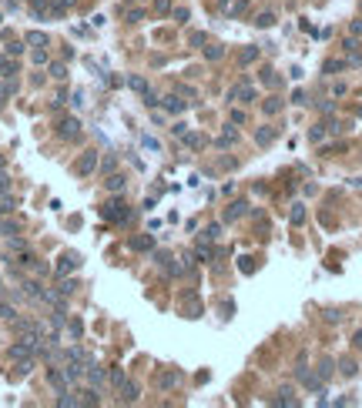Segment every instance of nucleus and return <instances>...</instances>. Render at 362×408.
Masks as SVG:
<instances>
[{
	"label": "nucleus",
	"instance_id": "nucleus-17",
	"mask_svg": "<svg viewBox=\"0 0 362 408\" xmlns=\"http://www.w3.org/2000/svg\"><path fill=\"white\" fill-rule=\"evenodd\" d=\"M127 87L131 90H138V94H141V97H145V94H148V81H145V77H138V74H131V77H127Z\"/></svg>",
	"mask_w": 362,
	"mask_h": 408
},
{
	"label": "nucleus",
	"instance_id": "nucleus-14",
	"mask_svg": "<svg viewBox=\"0 0 362 408\" xmlns=\"http://www.w3.org/2000/svg\"><path fill=\"white\" fill-rule=\"evenodd\" d=\"M24 44H30V47H47V34H44V30H27Z\"/></svg>",
	"mask_w": 362,
	"mask_h": 408
},
{
	"label": "nucleus",
	"instance_id": "nucleus-23",
	"mask_svg": "<svg viewBox=\"0 0 362 408\" xmlns=\"http://www.w3.org/2000/svg\"><path fill=\"white\" fill-rule=\"evenodd\" d=\"M245 207H248L245 201H235L228 211H225V221H235V218H241V214H245Z\"/></svg>",
	"mask_w": 362,
	"mask_h": 408
},
{
	"label": "nucleus",
	"instance_id": "nucleus-22",
	"mask_svg": "<svg viewBox=\"0 0 362 408\" xmlns=\"http://www.w3.org/2000/svg\"><path fill=\"white\" fill-rule=\"evenodd\" d=\"M181 141H184V144L191 147V151H201V147L208 144V141H205V137H201V134H184V137H181Z\"/></svg>",
	"mask_w": 362,
	"mask_h": 408
},
{
	"label": "nucleus",
	"instance_id": "nucleus-45",
	"mask_svg": "<svg viewBox=\"0 0 362 408\" xmlns=\"http://www.w3.org/2000/svg\"><path fill=\"white\" fill-rule=\"evenodd\" d=\"M30 57H34V64H47V51H44V47H37Z\"/></svg>",
	"mask_w": 362,
	"mask_h": 408
},
{
	"label": "nucleus",
	"instance_id": "nucleus-27",
	"mask_svg": "<svg viewBox=\"0 0 362 408\" xmlns=\"http://www.w3.org/2000/svg\"><path fill=\"white\" fill-rule=\"evenodd\" d=\"M57 405H60V408H71V405L77 408V405H81V395H71V391H64V395L57 398Z\"/></svg>",
	"mask_w": 362,
	"mask_h": 408
},
{
	"label": "nucleus",
	"instance_id": "nucleus-52",
	"mask_svg": "<svg viewBox=\"0 0 362 408\" xmlns=\"http://www.w3.org/2000/svg\"><path fill=\"white\" fill-rule=\"evenodd\" d=\"M171 17H175V20H181V24H184V20H188V10H184V7H178V10H171Z\"/></svg>",
	"mask_w": 362,
	"mask_h": 408
},
{
	"label": "nucleus",
	"instance_id": "nucleus-9",
	"mask_svg": "<svg viewBox=\"0 0 362 408\" xmlns=\"http://www.w3.org/2000/svg\"><path fill=\"white\" fill-rule=\"evenodd\" d=\"M228 97H232V101H245V104H248V101H255V87H252V84H235Z\"/></svg>",
	"mask_w": 362,
	"mask_h": 408
},
{
	"label": "nucleus",
	"instance_id": "nucleus-32",
	"mask_svg": "<svg viewBox=\"0 0 362 408\" xmlns=\"http://www.w3.org/2000/svg\"><path fill=\"white\" fill-rule=\"evenodd\" d=\"M218 234H221V224H208V228H205V234H201V241H215Z\"/></svg>",
	"mask_w": 362,
	"mask_h": 408
},
{
	"label": "nucleus",
	"instance_id": "nucleus-38",
	"mask_svg": "<svg viewBox=\"0 0 362 408\" xmlns=\"http://www.w3.org/2000/svg\"><path fill=\"white\" fill-rule=\"evenodd\" d=\"M127 20H131V24H141V20H145V10H141V7H131V10H127Z\"/></svg>",
	"mask_w": 362,
	"mask_h": 408
},
{
	"label": "nucleus",
	"instance_id": "nucleus-15",
	"mask_svg": "<svg viewBox=\"0 0 362 408\" xmlns=\"http://www.w3.org/2000/svg\"><path fill=\"white\" fill-rule=\"evenodd\" d=\"M181 375L178 372H161V375H158V381H154V385H158V388H161V391H168V388H171V385H175V381H178Z\"/></svg>",
	"mask_w": 362,
	"mask_h": 408
},
{
	"label": "nucleus",
	"instance_id": "nucleus-50",
	"mask_svg": "<svg viewBox=\"0 0 362 408\" xmlns=\"http://www.w3.org/2000/svg\"><path fill=\"white\" fill-rule=\"evenodd\" d=\"M262 81H265V84H269V87H278V77H275V74H272V70H265V74H262Z\"/></svg>",
	"mask_w": 362,
	"mask_h": 408
},
{
	"label": "nucleus",
	"instance_id": "nucleus-35",
	"mask_svg": "<svg viewBox=\"0 0 362 408\" xmlns=\"http://www.w3.org/2000/svg\"><path fill=\"white\" fill-rule=\"evenodd\" d=\"M278 111H282V101H278V97H269V101H265V114H278Z\"/></svg>",
	"mask_w": 362,
	"mask_h": 408
},
{
	"label": "nucleus",
	"instance_id": "nucleus-7",
	"mask_svg": "<svg viewBox=\"0 0 362 408\" xmlns=\"http://www.w3.org/2000/svg\"><path fill=\"white\" fill-rule=\"evenodd\" d=\"M17 70H20V64H17V60L10 57V54H0V77H7V81H10V77H17Z\"/></svg>",
	"mask_w": 362,
	"mask_h": 408
},
{
	"label": "nucleus",
	"instance_id": "nucleus-39",
	"mask_svg": "<svg viewBox=\"0 0 362 408\" xmlns=\"http://www.w3.org/2000/svg\"><path fill=\"white\" fill-rule=\"evenodd\" d=\"M326 131H329V127H326V124H319V127H312V131H308V137H312V141L319 144V141L326 137Z\"/></svg>",
	"mask_w": 362,
	"mask_h": 408
},
{
	"label": "nucleus",
	"instance_id": "nucleus-18",
	"mask_svg": "<svg viewBox=\"0 0 362 408\" xmlns=\"http://www.w3.org/2000/svg\"><path fill=\"white\" fill-rule=\"evenodd\" d=\"M345 67H349V60H326V64H322V74H339V70H345Z\"/></svg>",
	"mask_w": 362,
	"mask_h": 408
},
{
	"label": "nucleus",
	"instance_id": "nucleus-28",
	"mask_svg": "<svg viewBox=\"0 0 362 408\" xmlns=\"http://www.w3.org/2000/svg\"><path fill=\"white\" fill-rule=\"evenodd\" d=\"M97 402H101L97 388H88V391H81V405H97Z\"/></svg>",
	"mask_w": 362,
	"mask_h": 408
},
{
	"label": "nucleus",
	"instance_id": "nucleus-34",
	"mask_svg": "<svg viewBox=\"0 0 362 408\" xmlns=\"http://www.w3.org/2000/svg\"><path fill=\"white\" fill-rule=\"evenodd\" d=\"M30 368H34V355H30V358H17V372H20V375H27Z\"/></svg>",
	"mask_w": 362,
	"mask_h": 408
},
{
	"label": "nucleus",
	"instance_id": "nucleus-11",
	"mask_svg": "<svg viewBox=\"0 0 362 408\" xmlns=\"http://www.w3.org/2000/svg\"><path fill=\"white\" fill-rule=\"evenodd\" d=\"M131 251H154V234H138V238H131Z\"/></svg>",
	"mask_w": 362,
	"mask_h": 408
},
{
	"label": "nucleus",
	"instance_id": "nucleus-25",
	"mask_svg": "<svg viewBox=\"0 0 362 408\" xmlns=\"http://www.w3.org/2000/svg\"><path fill=\"white\" fill-rule=\"evenodd\" d=\"M235 141H238V131H235V127H228V131L218 137V147H232Z\"/></svg>",
	"mask_w": 362,
	"mask_h": 408
},
{
	"label": "nucleus",
	"instance_id": "nucleus-6",
	"mask_svg": "<svg viewBox=\"0 0 362 408\" xmlns=\"http://www.w3.org/2000/svg\"><path fill=\"white\" fill-rule=\"evenodd\" d=\"M20 288H24V298H30V301H40V298H44V291H47V288H44L37 278H27Z\"/></svg>",
	"mask_w": 362,
	"mask_h": 408
},
{
	"label": "nucleus",
	"instance_id": "nucleus-37",
	"mask_svg": "<svg viewBox=\"0 0 362 408\" xmlns=\"http://www.w3.org/2000/svg\"><path fill=\"white\" fill-rule=\"evenodd\" d=\"M74 288H77V285H74L71 278H64V281H60V285H57V294H64V298H67V294L74 291Z\"/></svg>",
	"mask_w": 362,
	"mask_h": 408
},
{
	"label": "nucleus",
	"instance_id": "nucleus-26",
	"mask_svg": "<svg viewBox=\"0 0 362 408\" xmlns=\"http://www.w3.org/2000/svg\"><path fill=\"white\" fill-rule=\"evenodd\" d=\"M255 141H258V144H272V141H275V131H272V127H258V131H255Z\"/></svg>",
	"mask_w": 362,
	"mask_h": 408
},
{
	"label": "nucleus",
	"instance_id": "nucleus-12",
	"mask_svg": "<svg viewBox=\"0 0 362 408\" xmlns=\"http://www.w3.org/2000/svg\"><path fill=\"white\" fill-rule=\"evenodd\" d=\"M118 398L124 402V405H127V402H138V385H134V381H124V385L118 388Z\"/></svg>",
	"mask_w": 362,
	"mask_h": 408
},
{
	"label": "nucleus",
	"instance_id": "nucleus-8",
	"mask_svg": "<svg viewBox=\"0 0 362 408\" xmlns=\"http://www.w3.org/2000/svg\"><path fill=\"white\" fill-rule=\"evenodd\" d=\"M84 375H88L90 388H104V372L97 368V361H88V368H84Z\"/></svg>",
	"mask_w": 362,
	"mask_h": 408
},
{
	"label": "nucleus",
	"instance_id": "nucleus-49",
	"mask_svg": "<svg viewBox=\"0 0 362 408\" xmlns=\"http://www.w3.org/2000/svg\"><path fill=\"white\" fill-rule=\"evenodd\" d=\"M154 261L161 264V268H168V264H171V255H164V251H158V255H154Z\"/></svg>",
	"mask_w": 362,
	"mask_h": 408
},
{
	"label": "nucleus",
	"instance_id": "nucleus-2",
	"mask_svg": "<svg viewBox=\"0 0 362 408\" xmlns=\"http://www.w3.org/2000/svg\"><path fill=\"white\" fill-rule=\"evenodd\" d=\"M77 134H81V120H77V117H60V124H57V137L71 141V137H77Z\"/></svg>",
	"mask_w": 362,
	"mask_h": 408
},
{
	"label": "nucleus",
	"instance_id": "nucleus-44",
	"mask_svg": "<svg viewBox=\"0 0 362 408\" xmlns=\"http://www.w3.org/2000/svg\"><path fill=\"white\" fill-rule=\"evenodd\" d=\"M258 57V51L255 47H248V51H241V64H252V60Z\"/></svg>",
	"mask_w": 362,
	"mask_h": 408
},
{
	"label": "nucleus",
	"instance_id": "nucleus-3",
	"mask_svg": "<svg viewBox=\"0 0 362 408\" xmlns=\"http://www.w3.org/2000/svg\"><path fill=\"white\" fill-rule=\"evenodd\" d=\"M47 381H51V388H54L57 395H64V391H67V385H71L67 375H64V368H47Z\"/></svg>",
	"mask_w": 362,
	"mask_h": 408
},
{
	"label": "nucleus",
	"instance_id": "nucleus-51",
	"mask_svg": "<svg viewBox=\"0 0 362 408\" xmlns=\"http://www.w3.org/2000/svg\"><path fill=\"white\" fill-rule=\"evenodd\" d=\"M30 7H34V14L40 17V14H44V7H47V0H30Z\"/></svg>",
	"mask_w": 362,
	"mask_h": 408
},
{
	"label": "nucleus",
	"instance_id": "nucleus-33",
	"mask_svg": "<svg viewBox=\"0 0 362 408\" xmlns=\"http://www.w3.org/2000/svg\"><path fill=\"white\" fill-rule=\"evenodd\" d=\"M124 368H111V385H114V388H121V385H124Z\"/></svg>",
	"mask_w": 362,
	"mask_h": 408
},
{
	"label": "nucleus",
	"instance_id": "nucleus-40",
	"mask_svg": "<svg viewBox=\"0 0 362 408\" xmlns=\"http://www.w3.org/2000/svg\"><path fill=\"white\" fill-rule=\"evenodd\" d=\"M255 24H258V27H272V24H275V14H258Z\"/></svg>",
	"mask_w": 362,
	"mask_h": 408
},
{
	"label": "nucleus",
	"instance_id": "nucleus-24",
	"mask_svg": "<svg viewBox=\"0 0 362 408\" xmlns=\"http://www.w3.org/2000/svg\"><path fill=\"white\" fill-rule=\"evenodd\" d=\"M64 375H67V381L74 385V381H77V378H81V375H84V368H77V361H67V368H64Z\"/></svg>",
	"mask_w": 362,
	"mask_h": 408
},
{
	"label": "nucleus",
	"instance_id": "nucleus-1",
	"mask_svg": "<svg viewBox=\"0 0 362 408\" xmlns=\"http://www.w3.org/2000/svg\"><path fill=\"white\" fill-rule=\"evenodd\" d=\"M101 218H104V221H111V224H127V221L134 218V211L121 201V198H111L108 204H101Z\"/></svg>",
	"mask_w": 362,
	"mask_h": 408
},
{
	"label": "nucleus",
	"instance_id": "nucleus-30",
	"mask_svg": "<svg viewBox=\"0 0 362 408\" xmlns=\"http://www.w3.org/2000/svg\"><path fill=\"white\" fill-rule=\"evenodd\" d=\"M275 405H295V398H292V388H282V391H278V398H275Z\"/></svg>",
	"mask_w": 362,
	"mask_h": 408
},
{
	"label": "nucleus",
	"instance_id": "nucleus-13",
	"mask_svg": "<svg viewBox=\"0 0 362 408\" xmlns=\"http://www.w3.org/2000/svg\"><path fill=\"white\" fill-rule=\"evenodd\" d=\"M0 234H3V238H14V234H20V224H17L14 218L0 214Z\"/></svg>",
	"mask_w": 362,
	"mask_h": 408
},
{
	"label": "nucleus",
	"instance_id": "nucleus-43",
	"mask_svg": "<svg viewBox=\"0 0 362 408\" xmlns=\"http://www.w3.org/2000/svg\"><path fill=\"white\" fill-rule=\"evenodd\" d=\"M7 191H10V174L0 171V194H7Z\"/></svg>",
	"mask_w": 362,
	"mask_h": 408
},
{
	"label": "nucleus",
	"instance_id": "nucleus-46",
	"mask_svg": "<svg viewBox=\"0 0 362 408\" xmlns=\"http://www.w3.org/2000/svg\"><path fill=\"white\" fill-rule=\"evenodd\" d=\"M221 54H225L221 47H205V57H208V60H218V57H221Z\"/></svg>",
	"mask_w": 362,
	"mask_h": 408
},
{
	"label": "nucleus",
	"instance_id": "nucleus-54",
	"mask_svg": "<svg viewBox=\"0 0 362 408\" xmlns=\"http://www.w3.org/2000/svg\"><path fill=\"white\" fill-rule=\"evenodd\" d=\"M342 375H356V365H352V361H342Z\"/></svg>",
	"mask_w": 362,
	"mask_h": 408
},
{
	"label": "nucleus",
	"instance_id": "nucleus-4",
	"mask_svg": "<svg viewBox=\"0 0 362 408\" xmlns=\"http://www.w3.org/2000/svg\"><path fill=\"white\" fill-rule=\"evenodd\" d=\"M94 168H97V151H84V154H81V161H77V174L88 177Z\"/></svg>",
	"mask_w": 362,
	"mask_h": 408
},
{
	"label": "nucleus",
	"instance_id": "nucleus-53",
	"mask_svg": "<svg viewBox=\"0 0 362 408\" xmlns=\"http://www.w3.org/2000/svg\"><path fill=\"white\" fill-rule=\"evenodd\" d=\"M101 171H104V174H111V171H114V157H104V164H101Z\"/></svg>",
	"mask_w": 362,
	"mask_h": 408
},
{
	"label": "nucleus",
	"instance_id": "nucleus-48",
	"mask_svg": "<svg viewBox=\"0 0 362 408\" xmlns=\"http://www.w3.org/2000/svg\"><path fill=\"white\" fill-rule=\"evenodd\" d=\"M67 331H71L74 338H81V331H84V328H81V321H67Z\"/></svg>",
	"mask_w": 362,
	"mask_h": 408
},
{
	"label": "nucleus",
	"instance_id": "nucleus-59",
	"mask_svg": "<svg viewBox=\"0 0 362 408\" xmlns=\"http://www.w3.org/2000/svg\"><path fill=\"white\" fill-rule=\"evenodd\" d=\"M0 171H3V157H0Z\"/></svg>",
	"mask_w": 362,
	"mask_h": 408
},
{
	"label": "nucleus",
	"instance_id": "nucleus-29",
	"mask_svg": "<svg viewBox=\"0 0 362 408\" xmlns=\"http://www.w3.org/2000/svg\"><path fill=\"white\" fill-rule=\"evenodd\" d=\"M195 255H198V258H201V261H211V258H215V248H208V241H201V244H198V251H195Z\"/></svg>",
	"mask_w": 362,
	"mask_h": 408
},
{
	"label": "nucleus",
	"instance_id": "nucleus-19",
	"mask_svg": "<svg viewBox=\"0 0 362 408\" xmlns=\"http://www.w3.org/2000/svg\"><path fill=\"white\" fill-rule=\"evenodd\" d=\"M14 207H17V198L7 191V194H0V214H14Z\"/></svg>",
	"mask_w": 362,
	"mask_h": 408
},
{
	"label": "nucleus",
	"instance_id": "nucleus-41",
	"mask_svg": "<svg viewBox=\"0 0 362 408\" xmlns=\"http://www.w3.org/2000/svg\"><path fill=\"white\" fill-rule=\"evenodd\" d=\"M329 375H332V361H329V358H326V361L319 365V378L326 381V378H329Z\"/></svg>",
	"mask_w": 362,
	"mask_h": 408
},
{
	"label": "nucleus",
	"instance_id": "nucleus-56",
	"mask_svg": "<svg viewBox=\"0 0 362 408\" xmlns=\"http://www.w3.org/2000/svg\"><path fill=\"white\" fill-rule=\"evenodd\" d=\"M319 111H322V114H332V101H319Z\"/></svg>",
	"mask_w": 362,
	"mask_h": 408
},
{
	"label": "nucleus",
	"instance_id": "nucleus-36",
	"mask_svg": "<svg viewBox=\"0 0 362 408\" xmlns=\"http://www.w3.org/2000/svg\"><path fill=\"white\" fill-rule=\"evenodd\" d=\"M305 221V207L302 204H292V224H302Z\"/></svg>",
	"mask_w": 362,
	"mask_h": 408
},
{
	"label": "nucleus",
	"instance_id": "nucleus-10",
	"mask_svg": "<svg viewBox=\"0 0 362 408\" xmlns=\"http://www.w3.org/2000/svg\"><path fill=\"white\" fill-rule=\"evenodd\" d=\"M104 187H108L111 194H121V191L127 187V177H124V174H114V171H111V174H108V181H104Z\"/></svg>",
	"mask_w": 362,
	"mask_h": 408
},
{
	"label": "nucleus",
	"instance_id": "nucleus-20",
	"mask_svg": "<svg viewBox=\"0 0 362 408\" xmlns=\"http://www.w3.org/2000/svg\"><path fill=\"white\" fill-rule=\"evenodd\" d=\"M14 94H17V81H14V77H10V81L3 77V81H0V101H7V97H14Z\"/></svg>",
	"mask_w": 362,
	"mask_h": 408
},
{
	"label": "nucleus",
	"instance_id": "nucleus-57",
	"mask_svg": "<svg viewBox=\"0 0 362 408\" xmlns=\"http://www.w3.org/2000/svg\"><path fill=\"white\" fill-rule=\"evenodd\" d=\"M171 131H175V137H184V134H188V127H184V124H175Z\"/></svg>",
	"mask_w": 362,
	"mask_h": 408
},
{
	"label": "nucleus",
	"instance_id": "nucleus-42",
	"mask_svg": "<svg viewBox=\"0 0 362 408\" xmlns=\"http://www.w3.org/2000/svg\"><path fill=\"white\" fill-rule=\"evenodd\" d=\"M154 10L158 14H171V0H154Z\"/></svg>",
	"mask_w": 362,
	"mask_h": 408
},
{
	"label": "nucleus",
	"instance_id": "nucleus-58",
	"mask_svg": "<svg viewBox=\"0 0 362 408\" xmlns=\"http://www.w3.org/2000/svg\"><path fill=\"white\" fill-rule=\"evenodd\" d=\"M352 345H356V348H362V331H356V338H352Z\"/></svg>",
	"mask_w": 362,
	"mask_h": 408
},
{
	"label": "nucleus",
	"instance_id": "nucleus-5",
	"mask_svg": "<svg viewBox=\"0 0 362 408\" xmlns=\"http://www.w3.org/2000/svg\"><path fill=\"white\" fill-rule=\"evenodd\" d=\"M77 268H81V255H77V251H67L57 264V274H71V271H77Z\"/></svg>",
	"mask_w": 362,
	"mask_h": 408
},
{
	"label": "nucleus",
	"instance_id": "nucleus-16",
	"mask_svg": "<svg viewBox=\"0 0 362 408\" xmlns=\"http://www.w3.org/2000/svg\"><path fill=\"white\" fill-rule=\"evenodd\" d=\"M161 107H164V111H171V114H178V111H184V101H181L178 94H171V97H164V101H161Z\"/></svg>",
	"mask_w": 362,
	"mask_h": 408
},
{
	"label": "nucleus",
	"instance_id": "nucleus-31",
	"mask_svg": "<svg viewBox=\"0 0 362 408\" xmlns=\"http://www.w3.org/2000/svg\"><path fill=\"white\" fill-rule=\"evenodd\" d=\"M51 77H54V81H64V77H67V67H64V64H51Z\"/></svg>",
	"mask_w": 362,
	"mask_h": 408
},
{
	"label": "nucleus",
	"instance_id": "nucleus-47",
	"mask_svg": "<svg viewBox=\"0 0 362 408\" xmlns=\"http://www.w3.org/2000/svg\"><path fill=\"white\" fill-rule=\"evenodd\" d=\"M7 54H10V57H17V54H24V44H17V40H14V44H7Z\"/></svg>",
	"mask_w": 362,
	"mask_h": 408
},
{
	"label": "nucleus",
	"instance_id": "nucleus-21",
	"mask_svg": "<svg viewBox=\"0 0 362 408\" xmlns=\"http://www.w3.org/2000/svg\"><path fill=\"white\" fill-rule=\"evenodd\" d=\"M0 318L3 321H17V308H14L10 301H3V298H0Z\"/></svg>",
	"mask_w": 362,
	"mask_h": 408
},
{
	"label": "nucleus",
	"instance_id": "nucleus-55",
	"mask_svg": "<svg viewBox=\"0 0 362 408\" xmlns=\"http://www.w3.org/2000/svg\"><path fill=\"white\" fill-rule=\"evenodd\" d=\"M232 124H245V111H232Z\"/></svg>",
	"mask_w": 362,
	"mask_h": 408
}]
</instances>
